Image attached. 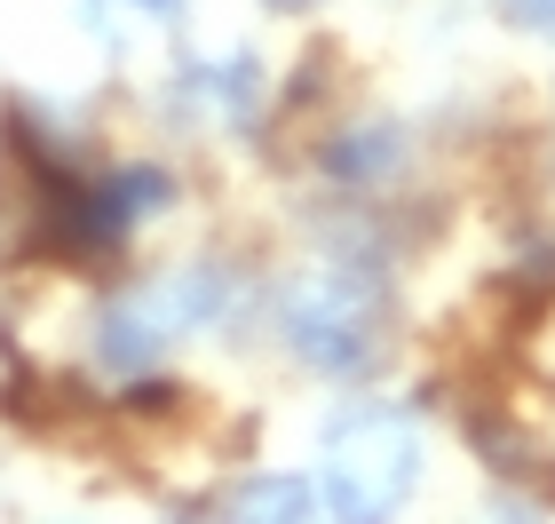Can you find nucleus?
<instances>
[{
    "label": "nucleus",
    "mask_w": 555,
    "mask_h": 524,
    "mask_svg": "<svg viewBox=\"0 0 555 524\" xmlns=\"http://www.w3.org/2000/svg\"><path fill=\"white\" fill-rule=\"evenodd\" d=\"M421 485V421L389 397H358L325 421L318 445V509L334 516H389Z\"/></svg>",
    "instance_id": "nucleus-2"
},
{
    "label": "nucleus",
    "mask_w": 555,
    "mask_h": 524,
    "mask_svg": "<svg viewBox=\"0 0 555 524\" xmlns=\"http://www.w3.org/2000/svg\"><path fill=\"white\" fill-rule=\"evenodd\" d=\"M508 33H555V0H492Z\"/></svg>",
    "instance_id": "nucleus-7"
},
{
    "label": "nucleus",
    "mask_w": 555,
    "mask_h": 524,
    "mask_svg": "<svg viewBox=\"0 0 555 524\" xmlns=\"http://www.w3.org/2000/svg\"><path fill=\"white\" fill-rule=\"evenodd\" d=\"M175 95H183V112L191 119H207V128H255V112H262V64L246 56H207V64H191L183 80H175Z\"/></svg>",
    "instance_id": "nucleus-4"
},
{
    "label": "nucleus",
    "mask_w": 555,
    "mask_h": 524,
    "mask_svg": "<svg viewBox=\"0 0 555 524\" xmlns=\"http://www.w3.org/2000/svg\"><path fill=\"white\" fill-rule=\"evenodd\" d=\"M222 509L231 516H310L318 509V477H255V485H238Z\"/></svg>",
    "instance_id": "nucleus-6"
},
{
    "label": "nucleus",
    "mask_w": 555,
    "mask_h": 524,
    "mask_svg": "<svg viewBox=\"0 0 555 524\" xmlns=\"http://www.w3.org/2000/svg\"><path fill=\"white\" fill-rule=\"evenodd\" d=\"M270 9H286V16H294V9H318V0H270Z\"/></svg>",
    "instance_id": "nucleus-8"
},
{
    "label": "nucleus",
    "mask_w": 555,
    "mask_h": 524,
    "mask_svg": "<svg viewBox=\"0 0 555 524\" xmlns=\"http://www.w3.org/2000/svg\"><path fill=\"white\" fill-rule=\"evenodd\" d=\"M397 159H405L397 128H349V136L325 143V175L334 183H382V175H397Z\"/></svg>",
    "instance_id": "nucleus-5"
},
{
    "label": "nucleus",
    "mask_w": 555,
    "mask_h": 524,
    "mask_svg": "<svg viewBox=\"0 0 555 524\" xmlns=\"http://www.w3.org/2000/svg\"><path fill=\"white\" fill-rule=\"evenodd\" d=\"M135 9H151V16H167V9H175V0H135Z\"/></svg>",
    "instance_id": "nucleus-9"
},
{
    "label": "nucleus",
    "mask_w": 555,
    "mask_h": 524,
    "mask_svg": "<svg viewBox=\"0 0 555 524\" xmlns=\"http://www.w3.org/2000/svg\"><path fill=\"white\" fill-rule=\"evenodd\" d=\"M222 310H231V270H222V263L159 270L151 286L104 303V318H95V358H104L112 373H143V366L167 358V342L207 334Z\"/></svg>",
    "instance_id": "nucleus-3"
},
{
    "label": "nucleus",
    "mask_w": 555,
    "mask_h": 524,
    "mask_svg": "<svg viewBox=\"0 0 555 524\" xmlns=\"http://www.w3.org/2000/svg\"><path fill=\"white\" fill-rule=\"evenodd\" d=\"M389 279L358 255H318L278 286V334L310 373H365L389 342Z\"/></svg>",
    "instance_id": "nucleus-1"
}]
</instances>
